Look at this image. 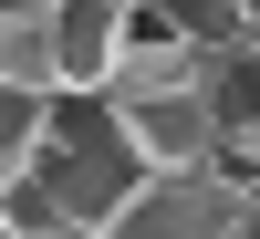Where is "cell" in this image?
<instances>
[{
    "instance_id": "cell-1",
    "label": "cell",
    "mask_w": 260,
    "mask_h": 239,
    "mask_svg": "<svg viewBox=\"0 0 260 239\" xmlns=\"http://www.w3.org/2000/svg\"><path fill=\"white\" fill-rule=\"evenodd\" d=\"M31 187L83 239H104L125 219V198L146 187V156H136V135H125V115L104 94H52V135H42V177Z\"/></svg>"
},
{
    "instance_id": "cell-2",
    "label": "cell",
    "mask_w": 260,
    "mask_h": 239,
    "mask_svg": "<svg viewBox=\"0 0 260 239\" xmlns=\"http://www.w3.org/2000/svg\"><path fill=\"white\" fill-rule=\"evenodd\" d=\"M115 115H125V135H136L146 177H208V166H219V146H229V125H219V104H208V94L115 104Z\"/></svg>"
},
{
    "instance_id": "cell-3",
    "label": "cell",
    "mask_w": 260,
    "mask_h": 239,
    "mask_svg": "<svg viewBox=\"0 0 260 239\" xmlns=\"http://www.w3.org/2000/svg\"><path fill=\"white\" fill-rule=\"evenodd\" d=\"M104 239H240V198L219 177H146Z\"/></svg>"
},
{
    "instance_id": "cell-4",
    "label": "cell",
    "mask_w": 260,
    "mask_h": 239,
    "mask_svg": "<svg viewBox=\"0 0 260 239\" xmlns=\"http://www.w3.org/2000/svg\"><path fill=\"white\" fill-rule=\"evenodd\" d=\"M52 42H62V94H104L125 62V0H52Z\"/></svg>"
},
{
    "instance_id": "cell-5",
    "label": "cell",
    "mask_w": 260,
    "mask_h": 239,
    "mask_svg": "<svg viewBox=\"0 0 260 239\" xmlns=\"http://www.w3.org/2000/svg\"><path fill=\"white\" fill-rule=\"evenodd\" d=\"M0 83L11 94H62V42H52V0L0 21Z\"/></svg>"
},
{
    "instance_id": "cell-6",
    "label": "cell",
    "mask_w": 260,
    "mask_h": 239,
    "mask_svg": "<svg viewBox=\"0 0 260 239\" xmlns=\"http://www.w3.org/2000/svg\"><path fill=\"white\" fill-rule=\"evenodd\" d=\"M42 135H52V94H11L0 83V198L42 177Z\"/></svg>"
},
{
    "instance_id": "cell-7",
    "label": "cell",
    "mask_w": 260,
    "mask_h": 239,
    "mask_svg": "<svg viewBox=\"0 0 260 239\" xmlns=\"http://www.w3.org/2000/svg\"><path fill=\"white\" fill-rule=\"evenodd\" d=\"M240 239H260V198H250V208H240Z\"/></svg>"
},
{
    "instance_id": "cell-8",
    "label": "cell",
    "mask_w": 260,
    "mask_h": 239,
    "mask_svg": "<svg viewBox=\"0 0 260 239\" xmlns=\"http://www.w3.org/2000/svg\"><path fill=\"white\" fill-rule=\"evenodd\" d=\"M240 21H250V42H260V0H240Z\"/></svg>"
},
{
    "instance_id": "cell-9",
    "label": "cell",
    "mask_w": 260,
    "mask_h": 239,
    "mask_svg": "<svg viewBox=\"0 0 260 239\" xmlns=\"http://www.w3.org/2000/svg\"><path fill=\"white\" fill-rule=\"evenodd\" d=\"M11 11H31V0H0V21H11Z\"/></svg>"
},
{
    "instance_id": "cell-10",
    "label": "cell",
    "mask_w": 260,
    "mask_h": 239,
    "mask_svg": "<svg viewBox=\"0 0 260 239\" xmlns=\"http://www.w3.org/2000/svg\"><path fill=\"white\" fill-rule=\"evenodd\" d=\"M0 239H11V219H0Z\"/></svg>"
},
{
    "instance_id": "cell-11",
    "label": "cell",
    "mask_w": 260,
    "mask_h": 239,
    "mask_svg": "<svg viewBox=\"0 0 260 239\" xmlns=\"http://www.w3.org/2000/svg\"><path fill=\"white\" fill-rule=\"evenodd\" d=\"M125 11H136V0H125Z\"/></svg>"
}]
</instances>
